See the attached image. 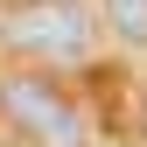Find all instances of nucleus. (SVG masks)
Here are the masks:
<instances>
[{
    "mask_svg": "<svg viewBox=\"0 0 147 147\" xmlns=\"http://www.w3.org/2000/svg\"><path fill=\"white\" fill-rule=\"evenodd\" d=\"M0 112H7L14 133L35 140V147H84V119H77V105H70L49 77H35V70L0 77Z\"/></svg>",
    "mask_w": 147,
    "mask_h": 147,
    "instance_id": "obj_1",
    "label": "nucleus"
},
{
    "mask_svg": "<svg viewBox=\"0 0 147 147\" xmlns=\"http://www.w3.org/2000/svg\"><path fill=\"white\" fill-rule=\"evenodd\" d=\"M0 35L14 49H28V56H84L91 49V14L77 0H35V7H14Z\"/></svg>",
    "mask_w": 147,
    "mask_h": 147,
    "instance_id": "obj_2",
    "label": "nucleus"
},
{
    "mask_svg": "<svg viewBox=\"0 0 147 147\" xmlns=\"http://www.w3.org/2000/svg\"><path fill=\"white\" fill-rule=\"evenodd\" d=\"M105 21H112L126 42H147V0H105Z\"/></svg>",
    "mask_w": 147,
    "mask_h": 147,
    "instance_id": "obj_3",
    "label": "nucleus"
}]
</instances>
